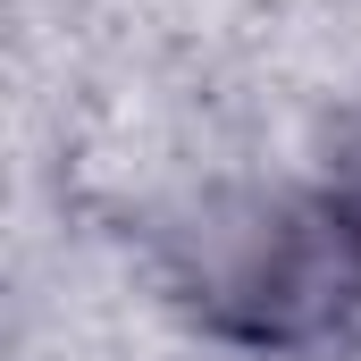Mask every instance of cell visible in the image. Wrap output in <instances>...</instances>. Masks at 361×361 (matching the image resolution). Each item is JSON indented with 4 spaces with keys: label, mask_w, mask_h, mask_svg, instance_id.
Here are the masks:
<instances>
[{
    "label": "cell",
    "mask_w": 361,
    "mask_h": 361,
    "mask_svg": "<svg viewBox=\"0 0 361 361\" xmlns=\"http://www.w3.org/2000/svg\"><path fill=\"white\" fill-rule=\"evenodd\" d=\"M185 294L219 336L244 345H319L361 302V202L345 193H261L210 210L193 235Z\"/></svg>",
    "instance_id": "obj_1"
}]
</instances>
